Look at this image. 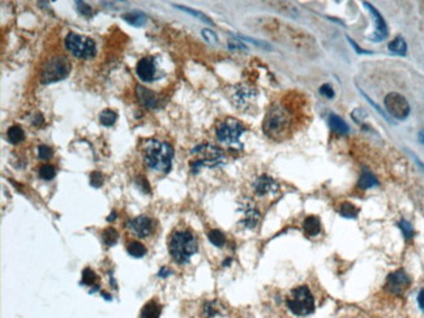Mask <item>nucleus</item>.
<instances>
[{
	"label": "nucleus",
	"instance_id": "1",
	"mask_svg": "<svg viewBox=\"0 0 424 318\" xmlns=\"http://www.w3.org/2000/svg\"><path fill=\"white\" fill-rule=\"evenodd\" d=\"M174 149L170 143L158 140L147 142L144 150L145 163L149 168L161 174H167L172 167Z\"/></svg>",
	"mask_w": 424,
	"mask_h": 318
},
{
	"label": "nucleus",
	"instance_id": "2",
	"mask_svg": "<svg viewBox=\"0 0 424 318\" xmlns=\"http://www.w3.org/2000/svg\"><path fill=\"white\" fill-rule=\"evenodd\" d=\"M168 252L179 265L190 262L191 257L197 252V240L190 231H175L168 242Z\"/></svg>",
	"mask_w": 424,
	"mask_h": 318
},
{
	"label": "nucleus",
	"instance_id": "3",
	"mask_svg": "<svg viewBox=\"0 0 424 318\" xmlns=\"http://www.w3.org/2000/svg\"><path fill=\"white\" fill-rule=\"evenodd\" d=\"M264 132L273 140H281L287 134L291 127V115L283 106H273L264 119Z\"/></svg>",
	"mask_w": 424,
	"mask_h": 318
},
{
	"label": "nucleus",
	"instance_id": "4",
	"mask_svg": "<svg viewBox=\"0 0 424 318\" xmlns=\"http://www.w3.org/2000/svg\"><path fill=\"white\" fill-rule=\"evenodd\" d=\"M287 308L295 316H308L315 311V300L308 287L299 286L291 290L286 299Z\"/></svg>",
	"mask_w": 424,
	"mask_h": 318
},
{
	"label": "nucleus",
	"instance_id": "5",
	"mask_svg": "<svg viewBox=\"0 0 424 318\" xmlns=\"http://www.w3.org/2000/svg\"><path fill=\"white\" fill-rule=\"evenodd\" d=\"M71 72V63L66 56H54L43 64L41 69V82L53 84L56 81L64 80Z\"/></svg>",
	"mask_w": 424,
	"mask_h": 318
},
{
	"label": "nucleus",
	"instance_id": "6",
	"mask_svg": "<svg viewBox=\"0 0 424 318\" xmlns=\"http://www.w3.org/2000/svg\"><path fill=\"white\" fill-rule=\"evenodd\" d=\"M244 132H246V128L243 127L242 123H239L238 120L232 119V118H228L218 126L217 138L219 142L227 145L228 147L239 149L242 147L240 136Z\"/></svg>",
	"mask_w": 424,
	"mask_h": 318
},
{
	"label": "nucleus",
	"instance_id": "7",
	"mask_svg": "<svg viewBox=\"0 0 424 318\" xmlns=\"http://www.w3.org/2000/svg\"><path fill=\"white\" fill-rule=\"evenodd\" d=\"M66 47L78 59H91L97 54L94 41L76 33H70L66 37Z\"/></svg>",
	"mask_w": 424,
	"mask_h": 318
},
{
	"label": "nucleus",
	"instance_id": "8",
	"mask_svg": "<svg viewBox=\"0 0 424 318\" xmlns=\"http://www.w3.org/2000/svg\"><path fill=\"white\" fill-rule=\"evenodd\" d=\"M193 154H200L201 158L197 159L192 163L195 167V171L201 166H208V167H213V166L219 165L223 161V151L218 147L213 146V145H201V146L196 147L192 150Z\"/></svg>",
	"mask_w": 424,
	"mask_h": 318
},
{
	"label": "nucleus",
	"instance_id": "9",
	"mask_svg": "<svg viewBox=\"0 0 424 318\" xmlns=\"http://www.w3.org/2000/svg\"><path fill=\"white\" fill-rule=\"evenodd\" d=\"M386 111L389 112L393 118L398 120L406 119L410 114V105L403 95L398 93H389L385 97Z\"/></svg>",
	"mask_w": 424,
	"mask_h": 318
},
{
	"label": "nucleus",
	"instance_id": "10",
	"mask_svg": "<svg viewBox=\"0 0 424 318\" xmlns=\"http://www.w3.org/2000/svg\"><path fill=\"white\" fill-rule=\"evenodd\" d=\"M130 228L137 238H149L154 231V220L147 215H140L131 220Z\"/></svg>",
	"mask_w": 424,
	"mask_h": 318
},
{
	"label": "nucleus",
	"instance_id": "11",
	"mask_svg": "<svg viewBox=\"0 0 424 318\" xmlns=\"http://www.w3.org/2000/svg\"><path fill=\"white\" fill-rule=\"evenodd\" d=\"M257 91L255 88L249 86V85H239L238 88L235 89V93L232 95V102L238 109H246L251 105V102L256 98Z\"/></svg>",
	"mask_w": 424,
	"mask_h": 318
},
{
	"label": "nucleus",
	"instance_id": "12",
	"mask_svg": "<svg viewBox=\"0 0 424 318\" xmlns=\"http://www.w3.org/2000/svg\"><path fill=\"white\" fill-rule=\"evenodd\" d=\"M409 286H410V278L402 270L392 273L386 280V288L394 295L403 294Z\"/></svg>",
	"mask_w": 424,
	"mask_h": 318
},
{
	"label": "nucleus",
	"instance_id": "13",
	"mask_svg": "<svg viewBox=\"0 0 424 318\" xmlns=\"http://www.w3.org/2000/svg\"><path fill=\"white\" fill-rule=\"evenodd\" d=\"M364 7L371 12L372 18H373V22H375V33L371 35V41H375V42H381L386 38L388 35V28H386V24L384 21V18L380 14V12L376 9L375 7H372L369 3H364Z\"/></svg>",
	"mask_w": 424,
	"mask_h": 318
},
{
	"label": "nucleus",
	"instance_id": "14",
	"mask_svg": "<svg viewBox=\"0 0 424 318\" xmlns=\"http://www.w3.org/2000/svg\"><path fill=\"white\" fill-rule=\"evenodd\" d=\"M240 209L243 211V220L242 223L244 224V227L247 228H255L259 224L260 220V213L259 210L255 207L252 199L246 198L244 202H242Z\"/></svg>",
	"mask_w": 424,
	"mask_h": 318
},
{
	"label": "nucleus",
	"instance_id": "15",
	"mask_svg": "<svg viewBox=\"0 0 424 318\" xmlns=\"http://www.w3.org/2000/svg\"><path fill=\"white\" fill-rule=\"evenodd\" d=\"M137 76L140 77L142 81H151L155 76V64L154 58L147 56V58H142V59L137 63L136 65Z\"/></svg>",
	"mask_w": 424,
	"mask_h": 318
},
{
	"label": "nucleus",
	"instance_id": "16",
	"mask_svg": "<svg viewBox=\"0 0 424 318\" xmlns=\"http://www.w3.org/2000/svg\"><path fill=\"white\" fill-rule=\"evenodd\" d=\"M253 189H255V193L257 196H265V194L277 192L278 184L269 176L263 175L253 183Z\"/></svg>",
	"mask_w": 424,
	"mask_h": 318
},
{
	"label": "nucleus",
	"instance_id": "17",
	"mask_svg": "<svg viewBox=\"0 0 424 318\" xmlns=\"http://www.w3.org/2000/svg\"><path fill=\"white\" fill-rule=\"evenodd\" d=\"M136 95L141 105L147 107V109H157L158 105H159V99H158L157 94L149 90L147 88L141 86V85H137L136 86Z\"/></svg>",
	"mask_w": 424,
	"mask_h": 318
},
{
	"label": "nucleus",
	"instance_id": "18",
	"mask_svg": "<svg viewBox=\"0 0 424 318\" xmlns=\"http://www.w3.org/2000/svg\"><path fill=\"white\" fill-rule=\"evenodd\" d=\"M162 313L161 304L155 300L147 301L142 307L140 313V318H159Z\"/></svg>",
	"mask_w": 424,
	"mask_h": 318
},
{
	"label": "nucleus",
	"instance_id": "19",
	"mask_svg": "<svg viewBox=\"0 0 424 318\" xmlns=\"http://www.w3.org/2000/svg\"><path fill=\"white\" fill-rule=\"evenodd\" d=\"M303 228H304V232L308 236H316L321 231V223H320L319 218L315 217V215H309V217L304 219Z\"/></svg>",
	"mask_w": 424,
	"mask_h": 318
},
{
	"label": "nucleus",
	"instance_id": "20",
	"mask_svg": "<svg viewBox=\"0 0 424 318\" xmlns=\"http://www.w3.org/2000/svg\"><path fill=\"white\" fill-rule=\"evenodd\" d=\"M329 124H330V128H332L334 132L341 133V134H345V133H347L349 130H350V128H349V126H347L346 123L341 119L340 116L334 115V114H332V115L329 116Z\"/></svg>",
	"mask_w": 424,
	"mask_h": 318
},
{
	"label": "nucleus",
	"instance_id": "21",
	"mask_svg": "<svg viewBox=\"0 0 424 318\" xmlns=\"http://www.w3.org/2000/svg\"><path fill=\"white\" fill-rule=\"evenodd\" d=\"M101 238L102 242H103V244H105L106 247H112V245H115L116 243H118V240H119V234H118V231H116L115 228L109 227L103 230Z\"/></svg>",
	"mask_w": 424,
	"mask_h": 318
},
{
	"label": "nucleus",
	"instance_id": "22",
	"mask_svg": "<svg viewBox=\"0 0 424 318\" xmlns=\"http://www.w3.org/2000/svg\"><path fill=\"white\" fill-rule=\"evenodd\" d=\"M388 47H389V50L393 54H397V55H401V56L406 55L407 46H406V42H405V39H403L402 37H397L396 39H393Z\"/></svg>",
	"mask_w": 424,
	"mask_h": 318
},
{
	"label": "nucleus",
	"instance_id": "23",
	"mask_svg": "<svg viewBox=\"0 0 424 318\" xmlns=\"http://www.w3.org/2000/svg\"><path fill=\"white\" fill-rule=\"evenodd\" d=\"M127 251L135 258H141V257H144L146 254V248L140 242H131L130 244L127 245Z\"/></svg>",
	"mask_w": 424,
	"mask_h": 318
},
{
	"label": "nucleus",
	"instance_id": "24",
	"mask_svg": "<svg viewBox=\"0 0 424 318\" xmlns=\"http://www.w3.org/2000/svg\"><path fill=\"white\" fill-rule=\"evenodd\" d=\"M379 184V182H377V179L375 178V175L372 174V172L369 171H365L361 174L360 179H359V187L363 189H369V188H373V187H376Z\"/></svg>",
	"mask_w": 424,
	"mask_h": 318
},
{
	"label": "nucleus",
	"instance_id": "25",
	"mask_svg": "<svg viewBox=\"0 0 424 318\" xmlns=\"http://www.w3.org/2000/svg\"><path fill=\"white\" fill-rule=\"evenodd\" d=\"M7 136H8V140H9V142L11 143H20L25 140L24 130H22L21 127H18V126L11 127V128L8 129Z\"/></svg>",
	"mask_w": 424,
	"mask_h": 318
},
{
	"label": "nucleus",
	"instance_id": "26",
	"mask_svg": "<svg viewBox=\"0 0 424 318\" xmlns=\"http://www.w3.org/2000/svg\"><path fill=\"white\" fill-rule=\"evenodd\" d=\"M118 120V114L110 109H106L99 114V123L105 127H111Z\"/></svg>",
	"mask_w": 424,
	"mask_h": 318
},
{
	"label": "nucleus",
	"instance_id": "27",
	"mask_svg": "<svg viewBox=\"0 0 424 318\" xmlns=\"http://www.w3.org/2000/svg\"><path fill=\"white\" fill-rule=\"evenodd\" d=\"M123 18L134 26H141L146 22V16L144 13H127L124 14Z\"/></svg>",
	"mask_w": 424,
	"mask_h": 318
},
{
	"label": "nucleus",
	"instance_id": "28",
	"mask_svg": "<svg viewBox=\"0 0 424 318\" xmlns=\"http://www.w3.org/2000/svg\"><path fill=\"white\" fill-rule=\"evenodd\" d=\"M208 238L211 240V243L218 248H222L224 244H226V238L224 235L222 234L221 231L218 230H212L209 234H208Z\"/></svg>",
	"mask_w": 424,
	"mask_h": 318
},
{
	"label": "nucleus",
	"instance_id": "29",
	"mask_svg": "<svg viewBox=\"0 0 424 318\" xmlns=\"http://www.w3.org/2000/svg\"><path fill=\"white\" fill-rule=\"evenodd\" d=\"M340 213L341 215L345 218H356L357 213H359V209H357L355 205H353V203L344 202L341 205Z\"/></svg>",
	"mask_w": 424,
	"mask_h": 318
},
{
	"label": "nucleus",
	"instance_id": "30",
	"mask_svg": "<svg viewBox=\"0 0 424 318\" xmlns=\"http://www.w3.org/2000/svg\"><path fill=\"white\" fill-rule=\"evenodd\" d=\"M38 174L43 180H53L56 176V170L55 167L51 165H43L39 167Z\"/></svg>",
	"mask_w": 424,
	"mask_h": 318
},
{
	"label": "nucleus",
	"instance_id": "31",
	"mask_svg": "<svg viewBox=\"0 0 424 318\" xmlns=\"http://www.w3.org/2000/svg\"><path fill=\"white\" fill-rule=\"evenodd\" d=\"M174 7H175V8H178V9H180V11H183V12H187V13H190V14H192L193 17H197V18H200L201 21H204V22H207V24H211V25H213V21H212L211 18L208 17V16H205V14H204V13H201V12H199V11H195V9H191V8H187V7H182V5H174Z\"/></svg>",
	"mask_w": 424,
	"mask_h": 318
},
{
	"label": "nucleus",
	"instance_id": "32",
	"mask_svg": "<svg viewBox=\"0 0 424 318\" xmlns=\"http://www.w3.org/2000/svg\"><path fill=\"white\" fill-rule=\"evenodd\" d=\"M95 279H97V275H95V273L90 267H85L82 270V280H81V283L86 284V286H91L95 282Z\"/></svg>",
	"mask_w": 424,
	"mask_h": 318
},
{
	"label": "nucleus",
	"instance_id": "33",
	"mask_svg": "<svg viewBox=\"0 0 424 318\" xmlns=\"http://www.w3.org/2000/svg\"><path fill=\"white\" fill-rule=\"evenodd\" d=\"M37 151H38V158L39 159H42V161H47V159H50V158L53 157V149L51 147H49L47 145H41V146L37 149Z\"/></svg>",
	"mask_w": 424,
	"mask_h": 318
},
{
	"label": "nucleus",
	"instance_id": "34",
	"mask_svg": "<svg viewBox=\"0 0 424 318\" xmlns=\"http://www.w3.org/2000/svg\"><path fill=\"white\" fill-rule=\"evenodd\" d=\"M400 228L402 230V234L405 235V238L406 239H410L414 236V228L413 226H411V223H409L407 220H401L400 222Z\"/></svg>",
	"mask_w": 424,
	"mask_h": 318
},
{
	"label": "nucleus",
	"instance_id": "35",
	"mask_svg": "<svg viewBox=\"0 0 424 318\" xmlns=\"http://www.w3.org/2000/svg\"><path fill=\"white\" fill-rule=\"evenodd\" d=\"M103 184V175L98 171H93L90 174V186L94 188H99Z\"/></svg>",
	"mask_w": 424,
	"mask_h": 318
},
{
	"label": "nucleus",
	"instance_id": "36",
	"mask_svg": "<svg viewBox=\"0 0 424 318\" xmlns=\"http://www.w3.org/2000/svg\"><path fill=\"white\" fill-rule=\"evenodd\" d=\"M136 186L140 188L142 193H150V186L146 182V179L144 176H137L136 178Z\"/></svg>",
	"mask_w": 424,
	"mask_h": 318
},
{
	"label": "nucleus",
	"instance_id": "37",
	"mask_svg": "<svg viewBox=\"0 0 424 318\" xmlns=\"http://www.w3.org/2000/svg\"><path fill=\"white\" fill-rule=\"evenodd\" d=\"M76 5H77V11L80 12L82 16H85V17H90L91 16L90 5H88V4L84 3V1H77Z\"/></svg>",
	"mask_w": 424,
	"mask_h": 318
},
{
	"label": "nucleus",
	"instance_id": "38",
	"mask_svg": "<svg viewBox=\"0 0 424 318\" xmlns=\"http://www.w3.org/2000/svg\"><path fill=\"white\" fill-rule=\"evenodd\" d=\"M320 93H321L324 97H326L328 99H333L334 98V90L329 84L323 85V86L320 88Z\"/></svg>",
	"mask_w": 424,
	"mask_h": 318
},
{
	"label": "nucleus",
	"instance_id": "39",
	"mask_svg": "<svg viewBox=\"0 0 424 318\" xmlns=\"http://www.w3.org/2000/svg\"><path fill=\"white\" fill-rule=\"evenodd\" d=\"M351 116H353V119H354L356 123H361L365 116H367V114H365L363 110L356 109L354 112H353V114H351Z\"/></svg>",
	"mask_w": 424,
	"mask_h": 318
},
{
	"label": "nucleus",
	"instance_id": "40",
	"mask_svg": "<svg viewBox=\"0 0 424 318\" xmlns=\"http://www.w3.org/2000/svg\"><path fill=\"white\" fill-rule=\"evenodd\" d=\"M203 34H204V37H205V39H208L209 42H212V43H217L218 42L217 35L214 34L212 30H209V29H204Z\"/></svg>",
	"mask_w": 424,
	"mask_h": 318
},
{
	"label": "nucleus",
	"instance_id": "41",
	"mask_svg": "<svg viewBox=\"0 0 424 318\" xmlns=\"http://www.w3.org/2000/svg\"><path fill=\"white\" fill-rule=\"evenodd\" d=\"M349 42L351 43V46L354 47V50H355V51H356L357 54H372L371 51H367V50H361L360 47H359V46H357L356 43H355L354 41H353V39H351V38H349Z\"/></svg>",
	"mask_w": 424,
	"mask_h": 318
},
{
	"label": "nucleus",
	"instance_id": "42",
	"mask_svg": "<svg viewBox=\"0 0 424 318\" xmlns=\"http://www.w3.org/2000/svg\"><path fill=\"white\" fill-rule=\"evenodd\" d=\"M418 304H419V307H421V309L424 313V288L418 295Z\"/></svg>",
	"mask_w": 424,
	"mask_h": 318
},
{
	"label": "nucleus",
	"instance_id": "43",
	"mask_svg": "<svg viewBox=\"0 0 424 318\" xmlns=\"http://www.w3.org/2000/svg\"><path fill=\"white\" fill-rule=\"evenodd\" d=\"M43 122H45V119H43L42 114H37V115L34 116L33 124H34V126H41V124H43Z\"/></svg>",
	"mask_w": 424,
	"mask_h": 318
},
{
	"label": "nucleus",
	"instance_id": "44",
	"mask_svg": "<svg viewBox=\"0 0 424 318\" xmlns=\"http://www.w3.org/2000/svg\"><path fill=\"white\" fill-rule=\"evenodd\" d=\"M418 138H419V142L422 143L424 146V129H422L421 132H419V134H418Z\"/></svg>",
	"mask_w": 424,
	"mask_h": 318
},
{
	"label": "nucleus",
	"instance_id": "45",
	"mask_svg": "<svg viewBox=\"0 0 424 318\" xmlns=\"http://www.w3.org/2000/svg\"><path fill=\"white\" fill-rule=\"evenodd\" d=\"M114 219H115V213H112V215H110V217L107 218V220H109V222L110 220H114Z\"/></svg>",
	"mask_w": 424,
	"mask_h": 318
}]
</instances>
